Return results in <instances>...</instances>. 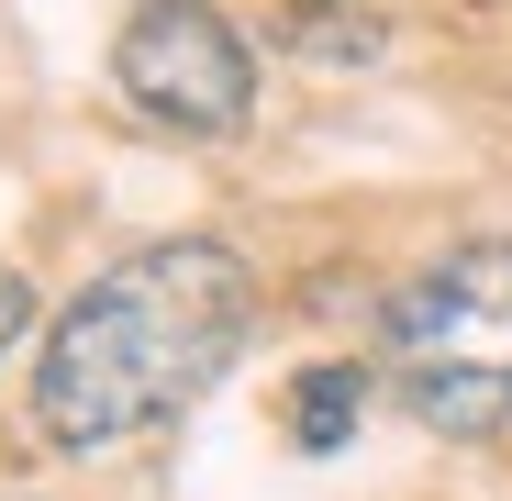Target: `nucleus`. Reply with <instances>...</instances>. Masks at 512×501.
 <instances>
[{
	"instance_id": "nucleus-1",
	"label": "nucleus",
	"mask_w": 512,
	"mask_h": 501,
	"mask_svg": "<svg viewBox=\"0 0 512 501\" xmlns=\"http://www.w3.org/2000/svg\"><path fill=\"white\" fill-rule=\"evenodd\" d=\"M245 323H256V268L212 234H156L134 257H112L45 323V368H34L45 446L90 457L190 412L245 357Z\"/></svg>"
},
{
	"instance_id": "nucleus-2",
	"label": "nucleus",
	"mask_w": 512,
	"mask_h": 501,
	"mask_svg": "<svg viewBox=\"0 0 512 501\" xmlns=\"http://www.w3.org/2000/svg\"><path fill=\"white\" fill-rule=\"evenodd\" d=\"M390 390L435 435H501L512 424V234H468L423 257L379 312Z\"/></svg>"
},
{
	"instance_id": "nucleus-3",
	"label": "nucleus",
	"mask_w": 512,
	"mask_h": 501,
	"mask_svg": "<svg viewBox=\"0 0 512 501\" xmlns=\"http://www.w3.org/2000/svg\"><path fill=\"white\" fill-rule=\"evenodd\" d=\"M112 78L123 101L167 134H234L256 112V56L245 34L212 12V0H145V12L112 34Z\"/></svg>"
},
{
	"instance_id": "nucleus-4",
	"label": "nucleus",
	"mask_w": 512,
	"mask_h": 501,
	"mask_svg": "<svg viewBox=\"0 0 512 501\" xmlns=\"http://www.w3.org/2000/svg\"><path fill=\"white\" fill-rule=\"evenodd\" d=\"M357 412H368V368H357V357L301 368V379H290V446H301V457H334V446L357 435Z\"/></svg>"
},
{
	"instance_id": "nucleus-5",
	"label": "nucleus",
	"mask_w": 512,
	"mask_h": 501,
	"mask_svg": "<svg viewBox=\"0 0 512 501\" xmlns=\"http://www.w3.org/2000/svg\"><path fill=\"white\" fill-rule=\"evenodd\" d=\"M23 323H34V290H23L12 268H0V346H12V334H23Z\"/></svg>"
}]
</instances>
